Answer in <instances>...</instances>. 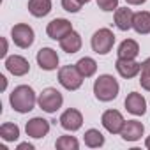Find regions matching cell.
Returning <instances> with one entry per match:
<instances>
[{
	"mask_svg": "<svg viewBox=\"0 0 150 150\" xmlns=\"http://www.w3.org/2000/svg\"><path fill=\"white\" fill-rule=\"evenodd\" d=\"M101 122H103L104 129H106L108 132H111V134H120V131H122V127H124V124H125L122 113L117 111V110H108V111H104L103 117H101Z\"/></svg>",
	"mask_w": 150,
	"mask_h": 150,
	"instance_id": "ba28073f",
	"label": "cell"
},
{
	"mask_svg": "<svg viewBox=\"0 0 150 150\" xmlns=\"http://www.w3.org/2000/svg\"><path fill=\"white\" fill-rule=\"evenodd\" d=\"M80 2H81V4H88V2H90V0H80Z\"/></svg>",
	"mask_w": 150,
	"mask_h": 150,
	"instance_id": "836d02e7",
	"label": "cell"
},
{
	"mask_svg": "<svg viewBox=\"0 0 150 150\" xmlns=\"http://www.w3.org/2000/svg\"><path fill=\"white\" fill-rule=\"evenodd\" d=\"M25 131H27V136H30V138H35V139L44 138L50 132V122L41 118V117H35V118L27 122Z\"/></svg>",
	"mask_w": 150,
	"mask_h": 150,
	"instance_id": "7c38bea8",
	"label": "cell"
},
{
	"mask_svg": "<svg viewBox=\"0 0 150 150\" xmlns=\"http://www.w3.org/2000/svg\"><path fill=\"white\" fill-rule=\"evenodd\" d=\"M60 48L65 51V53H76V51H80V48H81V35L78 34V32H71V34H67L62 41H60Z\"/></svg>",
	"mask_w": 150,
	"mask_h": 150,
	"instance_id": "e0dca14e",
	"label": "cell"
},
{
	"mask_svg": "<svg viewBox=\"0 0 150 150\" xmlns=\"http://www.w3.org/2000/svg\"><path fill=\"white\" fill-rule=\"evenodd\" d=\"M18 150H34V146L30 143H20L18 145Z\"/></svg>",
	"mask_w": 150,
	"mask_h": 150,
	"instance_id": "f546056e",
	"label": "cell"
},
{
	"mask_svg": "<svg viewBox=\"0 0 150 150\" xmlns=\"http://www.w3.org/2000/svg\"><path fill=\"white\" fill-rule=\"evenodd\" d=\"M118 90H120L118 81L111 76V74H101V76L94 81V96L103 103H110V101L117 99Z\"/></svg>",
	"mask_w": 150,
	"mask_h": 150,
	"instance_id": "7a4b0ae2",
	"label": "cell"
},
{
	"mask_svg": "<svg viewBox=\"0 0 150 150\" xmlns=\"http://www.w3.org/2000/svg\"><path fill=\"white\" fill-rule=\"evenodd\" d=\"M127 4H131V6H141V4H145L146 0H125Z\"/></svg>",
	"mask_w": 150,
	"mask_h": 150,
	"instance_id": "4dcf8cb0",
	"label": "cell"
},
{
	"mask_svg": "<svg viewBox=\"0 0 150 150\" xmlns=\"http://www.w3.org/2000/svg\"><path fill=\"white\" fill-rule=\"evenodd\" d=\"M37 64L44 71H55L58 67V55L51 48H41L37 51Z\"/></svg>",
	"mask_w": 150,
	"mask_h": 150,
	"instance_id": "8fae6325",
	"label": "cell"
},
{
	"mask_svg": "<svg viewBox=\"0 0 150 150\" xmlns=\"http://www.w3.org/2000/svg\"><path fill=\"white\" fill-rule=\"evenodd\" d=\"M97 7L110 13V11H117L118 9V0H97Z\"/></svg>",
	"mask_w": 150,
	"mask_h": 150,
	"instance_id": "d4e9b609",
	"label": "cell"
},
{
	"mask_svg": "<svg viewBox=\"0 0 150 150\" xmlns=\"http://www.w3.org/2000/svg\"><path fill=\"white\" fill-rule=\"evenodd\" d=\"M71 32H72V25H71L69 20H64V18H57V20L50 21L48 27H46L48 37H51V39H55V41H62V39H64L67 34H71Z\"/></svg>",
	"mask_w": 150,
	"mask_h": 150,
	"instance_id": "52a82bcc",
	"label": "cell"
},
{
	"mask_svg": "<svg viewBox=\"0 0 150 150\" xmlns=\"http://www.w3.org/2000/svg\"><path fill=\"white\" fill-rule=\"evenodd\" d=\"M6 55H7V41H6V39H2V51H0V57L4 58Z\"/></svg>",
	"mask_w": 150,
	"mask_h": 150,
	"instance_id": "f1b7e54d",
	"label": "cell"
},
{
	"mask_svg": "<svg viewBox=\"0 0 150 150\" xmlns=\"http://www.w3.org/2000/svg\"><path fill=\"white\" fill-rule=\"evenodd\" d=\"M37 103H39V108L46 113H55L57 110H60L62 103H64V97L62 94L57 90V88H44L39 97H37Z\"/></svg>",
	"mask_w": 150,
	"mask_h": 150,
	"instance_id": "5b68a950",
	"label": "cell"
},
{
	"mask_svg": "<svg viewBox=\"0 0 150 150\" xmlns=\"http://www.w3.org/2000/svg\"><path fill=\"white\" fill-rule=\"evenodd\" d=\"M145 146H146V148H148V150H150V136H148V138H146V141H145Z\"/></svg>",
	"mask_w": 150,
	"mask_h": 150,
	"instance_id": "d6a6232c",
	"label": "cell"
},
{
	"mask_svg": "<svg viewBox=\"0 0 150 150\" xmlns=\"http://www.w3.org/2000/svg\"><path fill=\"white\" fill-rule=\"evenodd\" d=\"M115 67H117V72L125 80L138 76L139 71H141V64H138L134 58H118L115 62Z\"/></svg>",
	"mask_w": 150,
	"mask_h": 150,
	"instance_id": "9c48e42d",
	"label": "cell"
},
{
	"mask_svg": "<svg viewBox=\"0 0 150 150\" xmlns=\"http://www.w3.org/2000/svg\"><path fill=\"white\" fill-rule=\"evenodd\" d=\"M139 83L145 90L150 92V74H141V78H139Z\"/></svg>",
	"mask_w": 150,
	"mask_h": 150,
	"instance_id": "4316f807",
	"label": "cell"
},
{
	"mask_svg": "<svg viewBox=\"0 0 150 150\" xmlns=\"http://www.w3.org/2000/svg\"><path fill=\"white\" fill-rule=\"evenodd\" d=\"M76 67H78V71L81 72V76H83V78H90V76H94L96 71H97V64H96V60L90 58V57H83V58H80V60L76 62Z\"/></svg>",
	"mask_w": 150,
	"mask_h": 150,
	"instance_id": "44dd1931",
	"label": "cell"
},
{
	"mask_svg": "<svg viewBox=\"0 0 150 150\" xmlns=\"http://www.w3.org/2000/svg\"><path fill=\"white\" fill-rule=\"evenodd\" d=\"M0 138L4 141H16L20 138V127L16 124H2L0 125Z\"/></svg>",
	"mask_w": 150,
	"mask_h": 150,
	"instance_id": "7402d4cb",
	"label": "cell"
},
{
	"mask_svg": "<svg viewBox=\"0 0 150 150\" xmlns=\"http://www.w3.org/2000/svg\"><path fill=\"white\" fill-rule=\"evenodd\" d=\"M132 18H134V13L129 9V7H118L115 11V25L120 28V30H129L132 28Z\"/></svg>",
	"mask_w": 150,
	"mask_h": 150,
	"instance_id": "2e32d148",
	"label": "cell"
},
{
	"mask_svg": "<svg viewBox=\"0 0 150 150\" xmlns=\"http://www.w3.org/2000/svg\"><path fill=\"white\" fill-rule=\"evenodd\" d=\"M81 2L80 0H62V7L67 11V13H78L81 9Z\"/></svg>",
	"mask_w": 150,
	"mask_h": 150,
	"instance_id": "484cf974",
	"label": "cell"
},
{
	"mask_svg": "<svg viewBox=\"0 0 150 150\" xmlns=\"http://www.w3.org/2000/svg\"><path fill=\"white\" fill-rule=\"evenodd\" d=\"M92 50L97 55H106L111 51L113 44H115V34L110 28H99L94 35H92Z\"/></svg>",
	"mask_w": 150,
	"mask_h": 150,
	"instance_id": "277c9868",
	"label": "cell"
},
{
	"mask_svg": "<svg viewBox=\"0 0 150 150\" xmlns=\"http://www.w3.org/2000/svg\"><path fill=\"white\" fill-rule=\"evenodd\" d=\"M9 103H11V106H13L14 111H18V113H28V111L34 110V106L37 103V97H35V92H34L32 87L20 85V87H16L11 92Z\"/></svg>",
	"mask_w": 150,
	"mask_h": 150,
	"instance_id": "6da1fadb",
	"label": "cell"
},
{
	"mask_svg": "<svg viewBox=\"0 0 150 150\" xmlns=\"http://www.w3.org/2000/svg\"><path fill=\"white\" fill-rule=\"evenodd\" d=\"M51 11V2L50 0H28V13L35 18H42L50 14Z\"/></svg>",
	"mask_w": 150,
	"mask_h": 150,
	"instance_id": "d6986e66",
	"label": "cell"
},
{
	"mask_svg": "<svg viewBox=\"0 0 150 150\" xmlns=\"http://www.w3.org/2000/svg\"><path fill=\"white\" fill-rule=\"evenodd\" d=\"M141 74H150V57L141 64Z\"/></svg>",
	"mask_w": 150,
	"mask_h": 150,
	"instance_id": "83f0119b",
	"label": "cell"
},
{
	"mask_svg": "<svg viewBox=\"0 0 150 150\" xmlns=\"http://www.w3.org/2000/svg\"><path fill=\"white\" fill-rule=\"evenodd\" d=\"M55 146H57L58 150H78L80 143H78V139L74 138V136H60V138L57 139Z\"/></svg>",
	"mask_w": 150,
	"mask_h": 150,
	"instance_id": "cb8c5ba5",
	"label": "cell"
},
{
	"mask_svg": "<svg viewBox=\"0 0 150 150\" xmlns=\"http://www.w3.org/2000/svg\"><path fill=\"white\" fill-rule=\"evenodd\" d=\"M83 124V115L78 111V110H65L60 117V125L65 129V131H78Z\"/></svg>",
	"mask_w": 150,
	"mask_h": 150,
	"instance_id": "30bf717a",
	"label": "cell"
},
{
	"mask_svg": "<svg viewBox=\"0 0 150 150\" xmlns=\"http://www.w3.org/2000/svg\"><path fill=\"white\" fill-rule=\"evenodd\" d=\"M143 132H145V127H143L141 122H138V120H127L124 124L122 131H120V136L125 141H138L143 136Z\"/></svg>",
	"mask_w": 150,
	"mask_h": 150,
	"instance_id": "9a60e30c",
	"label": "cell"
},
{
	"mask_svg": "<svg viewBox=\"0 0 150 150\" xmlns=\"http://www.w3.org/2000/svg\"><path fill=\"white\" fill-rule=\"evenodd\" d=\"M83 139H85V145L90 146V148H97V146H103L104 145V136L97 129H88L85 132Z\"/></svg>",
	"mask_w": 150,
	"mask_h": 150,
	"instance_id": "603a6c76",
	"label": "cell"
},
{
	"mask_svg": "<svg viewBox=\"0 0 150 150\" xmlns=\"http://www.w3.org/2000/svg\"><path fill=\"white\" fill-rule=\"evenodd\" d=\"M0 80H2V90L7 87V80H6V76H0Z\"/></svg>",
	"mask_w": 150,
	"mask_h": 150,
	"instance_id": "1f68e13d",
	"label": "cell"
},
{
	"mask_svg": "<svg viewBox=\"0 0 150 150\" xmlns=\"http://www.w3.org/2000/svg\"><path fill=\"white\" fill-rule=\"evenodd\" d=\"M117 53H118V58H136L138 53H139V46H138L136 41H132V39H125V41L120 42Z\"/></svg>",
	"mask_w": 150,
	"mask_h": 150,
	"instance_id": "ffe728a7",
	"label": "cell"
},
{
	"mask_svg": "<svg viewBox=\"0 0 150 150\" xmlns=\"http://www.w3.org/2000/svg\"><path fill=\"white\" fill-rule=\"evenodd\" d=\"M125 110L129 113L136 115V117L145 115V111H146V101H145V97L141 94H138V92H131L125 97Z\"/></svg>",
	"mask_w": 150,
	"mask_h": 150,
	"instance_id": "5bb4252c",
	"label": "cell"
},
{
	"mask_svg": "<svg viewBox=\"0 0 150 150\" xmlns=\"http://www.w3.org/2000/svg\"><path fill=\"white\" fill-rule=\"evenodd\" d=\"M132 28L145 35L150 32V13L148 11H139V13H134V18H132Z\"/></svg>",
	"mask_w": 150,
	"mask_h": 150,
	"instance_id": "ac0fdd59",
	"label": "cell"
},
{
	"mask_svg": "<svg viewBox=\"0 0 150 150\" xmlns=\"http://www.w3.org/2000/svg\"><path fill=\"white\" fill-rule=\"evenodd\" d=\"M11 37H13V41H14V44L18 46V48H30L32 46V42H34V30H32V27L30 25H27V23H18V25H14L13 27V30H11Z\"/></svg>",
	"mask_w": 150,
	"mask_h": 150,
	"instance_id": "8992f818",
	"label": "cell"
},
{
	"mask_svg": "<svg viewBox=\"0 0 150 150\" xmlns=\"http://www.w3.org/2000/svg\"><path fill=\"white\" fill-rule=\"evenodd\" d=\"M6 67L11 74L14 76H25V74L30 71V64L25 57H20V55H13V57H7L6 58Z\"/></svg>",
	"mask_w": 150,
	"mask_h": 150,
	"instance_id": "4fadbf2b",
	"label": "cell"
},
{
	"mask_svg": "<svg viewBox=\"0 0 150 150\" xmlns=\"http://www.w3.org/2000/svg\"><path fill=\"white\" fill-rule=\"evenodd\" d=\"M58 81L67 90H78L83 83V76L76 65H64L58 71Z\"/></svg>",
	"mask_w": 150,
	"mask_h": 150,
	"instance_id": "3957f363",
	"label": "cell"
}]
</instances>
